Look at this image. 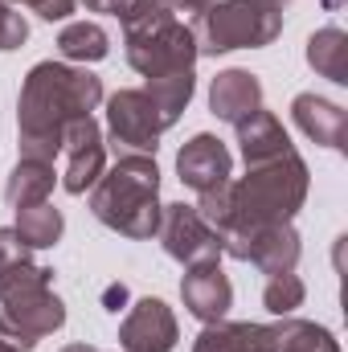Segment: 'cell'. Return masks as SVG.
<instances>
[{"mask_svg": "<svg viewBox=\"0 0 348 352\" xmlns=\"http://www.w3.org/2000/svg\"><path fill=\"white\" fill-rule=\"evenodd\" d=\"M307 188H312V173H307L303 156L291 148L266 164H250L246 176L226 180L213 192H201L197 213L221 234V246H226L259 226L295 221V213L307 201Z\"/></svg>", "mask_w": 348, "mask_h": 352, "instance_id": "6da1fadb", "label": "cell"}, {"mask_svg": "<svg viewBox=\"0 0 348 352\" xmlns=\"http://www.w3.org/2000/svg\"><path fill=\"white\" fill-rule=\"evenodd\" d=\"M102 102V78L87 66L37 62L17 98V144L29 160H50L62 152V135L74 119H87Z\"/></svg>", "mask_w": 348, "mask_h": 352, "instance_id": "7a4b0ae2", "label": "cell"}, {"mask_svg": "<svg viewBox=\"0 0 348 352\" xmlns=\"http://www.w3.org/2000/svg\"><path fill=\"white\" fill-rule=\"evenodd\" d=\"M160 168H156V156H135V152H123L115 164H107L102 176L94 180L90 188V213L131 238V242H144V238H156V226H160Z\"/></svg>", "mask_w": 348, "mask_h": 352, "instance_id": "3957f363", "label": "cell"}, {"mask_svg": "<svg viewBox=\"0 0 348 352\" xmlns=\"http://www.w3.org/2000/svg\"><path fill=\"white\" fill-rule=\"evenodd\" d=\"M123 50H127L131 70L144 74V78H164V74H176V70H193L197 58H201L193 29L160 0H152L140 16H131L123 25Z\"/></svg>", "mask_w": 348, "mask_h": 352, "instance_id": "277c9868", "label": "cell"}, {"mask_svg": "<svg viewBox=\"0 0 348 352\" xmlns=\"http://www.w3.org/2000/svg\"><path fill=\"white\" fill-rule=\"evenodd\" d=\"M188 29L197 37V54L217 58V54H234V50L270 45L283 33V12L266 8L259 0H217Z\"/></svg>", "mask_w": 348, "mask_h": 352, "instance_id": "5b68a950", "label": "cell"}, {"mask_svg": "<svg viewBox=\"0 0 348 352\" xmlns=\"http://www.w3.org/2000/svg\"><path fill=\"white\" fill-rule=\"evenodd\" d=\"M156 238H160L164 254L173 263H180L184 270L188 266H205V263H221V254H226L221 234L197 213V205H184V201H173V205L160 209Z\"/></svg>", "mask_w": 348, "mask_h": 352, "instance_id": "8992f818", "label": "cell"}, {"mask_svg": "<svg viewBox=\"0 0 348 352\" xmlns=\"http://www.w3.org/2000/svg\"><path fill=\"white\" fill-rule=\"evenodd\" d=\"M164 119L156 111V102L148 98V90H115L107 98V135L111 144L123 152H135V156H156L160 148V135H164Z\"/></svg>", "mask_w": 348, "mask_h": 352, "instance_id": "52a82bcc", "label": "cell"}, {"mask_svg": "<svg viewBox=\"0 0 348 352\" xmlns=\"http://www.w3.org/2000/svg\"><path fill=\"white\" fill-rule=\"evenodd\" d=\"M62 324H66V303L50 287L0 299V336H8L17 349H25V352H33L37 340L54 336Z\"/></svg>", "mask_w": 348, "mask_h": 352, "instance_id": "ba28073f", "label": "cell"}, {"mask_svg": "<svg viewBox=\"0 0 348 352\" xmlns=\"http://www.w3.org/2000/svg\"><path fill=\"white\" fill-rule=\"evenodd\" d=\"M226 254L238 258V263L259 266L262 274L270 278V274H291L299 266L303 246H299V230L291 221H270V226H259V230L226 242Z\"/></svg>", "mask_w": 348, "mask_h": 352, "instance_id": "9c48e42d", "label": "cell"}, {"mask_svg": "<svg viewBox=\"0 0 348 352\" xmlns=\"http://www.w3.org/2000/svg\"><path fill=\"white\" fill-rule=\"evenodd\" d=\"M62 152H66V173H62V188L83 197L94 188V180L107 168V144H102V127L94 123V115L74 119L62 135Z\"/></svg>", "mask_w": 348, "mask_h": 352, "instance_id": "30bf717a", "label": "cell"}, {"mask_svg": "<svg viewBox=\"0 0 348 352\" xmlns=\"http://www.w3.org/2000/svg\"><path fill=\"white\" fill-rule=\"evenodd\" d=\"M176 176H180V184L193 188L197 197H201V192H213V188H221L226 180H234V156H230V148H226L217 135L197 131V135L176 152Z\"/></svg>", "mask_w": 348, "mask_h": 352, "instance_id": "8fae6325", "label": "cell"}, {"mask_svg": "<svg viewBox=\"0 0 348 352\" xmlns=\"http://www.w3.org/2000/svg\"><path fill=\"white\" fill-rule=\"evenodd\" d=\"M180 340V328H176V316L164 299H140L127 320L119 324V344L123 352H173Z\"/></svg>", "mask_w": 348, "mask_h": 352, "instance_id": "7c38bea8", "label": "cell"}, {"mask_svg": "<svg viewBox=\"0 0 348 352\" xmlns=\"http://www.w3.org/2000/svg\"><path fill=\"white\" fill-rule=\"evenodd\" d=\"M180 299L184 311L201 324H217L230 316L234 307V283L221 270V263H205V266H188L180 278Z\"/></svg>", "mask_w": 348, "mask_h": 352, "instance_id": "4fadbf2b", "label": "cell"}, {"mask_svg": "<svg viewBox=\"0 0 348 352\" xmlns=\"http://www.w3.org/2000/svg\"><path fill=\"white\" fill-rule=\"evenodd\" d=\"M291 119L312 144H324L332 152L348 148V115L340 102L320 98V94H295L291 98Z\"/></svg>", "mask_w": 348, "mask_h": 352, "instance_id": "5bb4252c", "label": "cell"}, {"mask_svg": "<svg viewBox=\"0 0 348 352\" xmlns=\"http://www.w3.org/2000/svg\"><path fill=\"white\" fill-rule=\"evenodd\" d=\"M262 107V82L259 74H250V70H221L213 82H209V111L217 115V119H226V123H242V119H250L254 111Z\"/></svg>", "mask_w": 348, "mask_h": 352, "instance_id": "9a60e30c", "label": "cell"}, {"mask_svg": "<svg viewBox=\"0 0 348 352\" xmlns=\"http://www.w3.org/2000/svg\"><path fill=\"white\" fill-rule=\"evenodd\" d=\"M234 131H238V152H242L246 168H250V164H266V160L291 152V135H287V127H283L279 115H270L266 107H259L250 119H242Z\"/></svg>", "mask_w": 348, "mask_h": 352, "instance_id": "2e32d148", "label": "cell"}, {"mask_svg": "<svg viewBox=\"0 0 348 352\" xmlns=\"http://www.w3.org/2000/svg\"><path fill=\"white\" fill-rule=\"evenodd\" d=\"M193 352H270V324H250V320L205 324L193 340Z\"/></svg>", "mask_w": 348, "mask_h": 352, "instance_id": "e0dca14e", "label": "cell"}, {"mask_svg": "<svg viewBox=\"0 0 348 352\" xmlns=\"http://www.w3.org/2000/svg\"><path fill=\"white\" fill-rule=\"evenodd\" d=\"M54 184H58V173H54V164H50V160H29V156H21V160H17V168L8 173L4 201H8V209H29V205L50 201Z\"/></svg>", "mask_w": 348, "mask_h": 352, "instance_id": "ac0fdd59", "label": "cell"}, {"mask_svg": "<svg viewBox=\"0 0 348 352\" xmlns=\"http://www.w3.org/2000/svg\"><path fill=\"white\" fill-rule=\"evenodd\" d=\"M270 352H340V340L324 324L279 316L270 324Z\"/></svg>", "mask_w": 348, "mask_h": 352, "instance_id": "d6986e66", "label": "cell"}, {"mask_svg": "<svg viewBox=\"0 0 348 352\" xmlns=\"http://www.w3.org/2000/svg\"><path fill=\"white\" fill-rule=\"evenodd\" d=\"M307 66L320 78H328L336 87H348V33L345 29L328 25V29L312 33L307 37Z\"/></svg>", "mask_w": 348, "mask_h": 352, "instance_id": "ffe728a7", "label": "cell"}, {"mask_svg": "<svg viewBox=\"0 0 348 352\" xmlns=\"http://www.w3.org/2000/svg\"><path fill=\"white\" fill-rule=\"evenodd\" d=\"M58 54L66 62H78V66H90V62H102L111 54V37L98 21H70L62 33H58Z\"/></svg>", "mask_w": 348, "mask_h": 352, "instance_id": "44dd1931", "label": "cell"}, {"mask_svg": "<svg viewBox=\"0 0 348 352\" xmlns=\"http://www.w3.org/2000/svg\"><path fill=\"white\" fill-rule=\"evenodd\" d=\"M12 230H17V238L29 250H50V246H58V238L66 230V217H62V209H54L50 201H41V205L17 209V226Z\"/></svg>", "mask_w": 348, "mask_h": 352, "instance_id": "7402d4cb", "label": "cell"}, {"mask_svg": "<svg viewBox=\"0 0 348 352\" xmlns=\"http://www.w3.org/2000/svg\"><path fill=\"white\" fill-rule=\"evenodd\" d=\"M148 98L156 102L164 127H173L176 119L184 115V107L193 102V90H197V74L193 70H176V74H164V78H148Z\"/></svg>", "mask_w": 348, "mask_h": 352, "instance_id": "603a6c76", "label": "cell"}, {"mask_svg": "<svg viewBox=\"0 0 348 352\" xmlns=\"http://www.w3.org/2000/svg\"><path fill=\"white\" fill-rule=\"evenodd\" d=\"M307 299V287L303 278L291 270V274H270L266 287H262V307L279 320V316H295V307H303Z\"/></svg>", "mask_w": 348, "mask_h": 352, "instance_id": "cb8c5ba5", "label": "cell"}, {"mask_svg": "<svg viewBox=\"0 0 348 352\" xmlns=\"http://www.w3.org/2000/svg\"><path fill=\"white\" fill-rule=\"evenodd\" d=\"M29 41V21L17 12V4L0 0V54H12Z\"/></svg>", "mask_w": 348, "mask_h": 352, "instance_id": "d4e9b609", "label": "cell"}, {"mask_svg": "<svg viewBox=\"0 0 348 352\" xmlns=\"http://www.w3.org/2000/svg\"><path fill=\"white\" fill-rule=\"evenodd\" d=\"M25 263H29V246L17 238L12 226H0V283H4L12 270H21Z\"/></svg>", "mask_w": 348, "mask_h": 352, "instance_id": "484cf974", "label": "cell"}, {"mask_svg": "<svg viewBox=\"0 0 348 352\" xmlns=\"http://www.w3.org/2000/svg\"><path fill=\"white\" fill-rule=\"evenodd\" d=\"M87 4V12H98V16H115V21H131V16H140L152 0H83Z\"/></svg>", "mask_w": 348, "mask_h": 352, "instance_id": "4316f807", "label": "cell"}, {"mask_svg": "<svg viewBox=\"0 0 348 352\" xmlns=\"http://www.w3.org/2000/svg\"><path fill=\"white\" fill-rule=\"evenodd\" d=\"M8 4H25V8H33L41 21H66L78 0H8Z\"/></svg>", "mask_w": 348, "mask_h": 352, "instance_id": "83f0119b", "label": "cell"}, {"mask_svg": "<svg viewBox=\"0 0 348 352\" xmlns=\"http://www.w3.org/2000/svg\"><path fill=\"white\" fill-rule=\"evenodd\" d=\"M160 4H168L173 12H197V16H201V12H205V8H213L217 0H160Z\"/></svg>", "mask_w": 348, "mask_h": 352, "instance_id": "f1b7e54d", "label": "cell"}, {"mask_svg": "<svg viewBox=\"0 0 348 352\" xmlns=\"http://www.w3.org/2000/svg\"><path fill=\"white\" fill-rule=\"evenodd\" d=\"M123 299H127V291H123V287H111V291H107V307H111V311H119V303H123Z\"/></svg>", "mask_w": 348, "mask_h": 352, "instance_id": "f546056e", "label": "cell"}, {"mask_svg": "<svg viewBox=\"0 0 348 352\" xmlns=\"http://www.w3.org/2000/svg\"><path fill=\"white\" fill-rule=\"evenodd\" d=\"M259 4H266V8H274V12H283V8H291V0H259Z\"/></svg>", "mask_w": 348, "mask_h": 352, "instance_id": "4dcf8cb0", "label": "cell"}, {"mask_svg": "<svg viewBox=\"0 0 348 352\" xmlns=\"http://www.w3.org/2000/svg\"><path fill=\"white\" fill-rule=\"evenodd\" d=\"M62 352H98V349H94V344H66Z\"/></svg>", "mask_w": 348, "mask_h": 352, "instance_id": "1f68e13d", "label": "cell"}, {"mask_svg": "<svg viewBox=\"0 0 348 352\" xmlns=\"http://www.w3.org/2000/svg\"><path fill=\"white\" fill-rule=\"evenodd\" d=\"M0 352H25V349H17V344H12L8 336H0Z\"/></svg>", "mask_w": 348, "mask_h": 352, "instance_id": "d6a6232c", "label": "cell"}]
</instances>
